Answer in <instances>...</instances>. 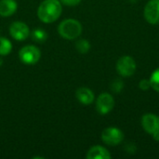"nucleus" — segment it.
<instances>
[{
    "mask_svg": "<svg viewBox=\"0 0 159 159\" xmlns=\"http://www.w3.org/2000/svg\"><path fill=\"white\" fill-rule=\"evenodd\" d=\"M12 50L11 42L6 37H0V56H7Z\"/></svg>",
    "mask_w": 159,
    "mask_h": 159,
    "instance_id": "ddd939ff",
    "label": "nucleus"
},
{
    "mask_svg": "<svg viewBox=\"0 0 159 159\" xmlns=\"http://www.w3.org/2000/svg\"><path fill=\"white\" fill-rule=\"evenodd\" d=\"M136 61L130 56H122L116 62L117 73L123 77H129L136 72Z\"/></svg>",
    "mask_w": 159,
    "mask_h": 159,
    "instance_id": "39448f33",
    "label": "nucleus"
},
{
    "mask_svg": "<svg viewBox=\"0 0 159 159\" xmlns=\"http://www.w3.org/2000/svg\"><path fill=\"white\" fill-rule=\"evenodd\" d=\"M102 142L110 146H116L120 144L124 140V133L122 130L116 127H109L102 132Z\"/></svg>",
    "mask_w": 159,
    "mask_h": 159,
    "instance_id": "20e7f679",
    "label": "nucleus"
},
{
    "mask_svg": "<svg viewBox=\"0 0 159 159\" xmlns=\"http://www.w3.org/2000/svg\"><path fill=\"white\" fill-rule=\"evenodd\" d=\"M142 126L147 133L154 134L159 130V116L152 113L143 115L142 117Z\"/></svg>",
    "mask_w": 159,
    "mask_h": 159,
    "instance_id": "1a4fd4ad",
    "label": "nucleus"
},
{
    "mask_svg": "<svg viewBox=\"0 0 159 159\" xmlns=\"http://www.w3.org/2000/svg\"><path fill=\"white\" fill-rule=\"evenodd\" d=\"M80 2H81V0H61V3H62L65 6H69V7L77 6Z\"/></svg>",
    "mask_w": 159,
    "mask_h": 159,
    "instance_id": "6ab92c4d",
    "label": "nucleus"
},
{
    "mask_svg": "<svg viewBox=\"0 0 159 159\" xmlns=\"http://www.w3.org/2000/svg\"><path fill=\"white\" fill-rule=\"evenodd\" d=\"M1 64H2V61L0 60V65H1Z\"/></svg>",
    "mask_w": 159,
    "mask_h": 159,
    "instance_id": "4be33fe9",
    "label": "nucleus"
},
{
    "mask_svg": "<svg viewBox=\"0 0 159 159\" xmlns=\"http://www.w3.org/2000/svg\"><path fill=\"white\" fill-rule=\"evenodd\" d=\"M62 7L59 0H44L38 7L37 16L45 23H51L57 20L61 15Z\"/></svg>",
    "mask_w": 159,
    "mask_h": 159,
    "instance_id": "f257e3e1",
    "label": "nucleus"
},
{
    "mask_svg": "<svg viewBox=\"0 0 159 159\" xmlns=\"http://www.w3.org/2000/svg\"><path fill=\"white\" fill-rule=\"evenodd\" d=\"M32 38L34 41L37 43H43L48 39V34L45 30L41 28H37L32 32Z\"/></svg>",
    "mask_w": 159,
    "mask_h": 159,
    "instance_id": "4468645a",
    "label": "nucleus"
},
{
    "mask_svg": "<svg viewBox=\"0 0 159 159\" xmlns=\"http://www.w3.org/2000/svg\"><path fill=\"white\" fill-rule=\"evenodd\" d=\"M9 34L13 39L17 41H23L30 35V30L28 25L22 21H14L10 24Z\"/></svg>",
    "mask_w": 159,
    "mask_h": 159,
    "instance_id": "0eeeda50",
    "label": "nucleus"
},
{
    "mask_svg": "<svg viewBox=\"0 0 159 159\" xmlns=\"http://www.w3.org/2000/svg\"><path fill=\"white\" fill-rule=\"evenodd\" d=\"M75 96H76V99L78 100V102L85 105H89V104L92 103L95 99L93 91L91 89H89V88H84V87L79 88L76 90Z\"/></svg>",
    "mask_w": 159,
    "mask_h": 159,
    "instance_id": "9b49d317",
    "label": "nucleus"
},
{
    "mask_svg": "<svg viewBox=\"0 0 159 159\" xmlns=\"http://www.w3.org/2000/svg\"><path fill=\"white\" fill-rule=\"evenodd\" d=\"M18 8V4L15 0H0V16L9 17L13 15Z\"/></svg>",
    "mask_w": 159,
    "mask_h": 159,
    "instance_id": "f8f14e48",
    "label": "nucleus"
},
{
    "mask_svg": "<svg viewBox=\"0 0 159 159\" xmlns=\"http://www.w3.org/2000/svg\"><path fill=\"white\" fill-rule=\"evenodd\" d=\"M139 88L142 90H148L151 88L150 80H148V79H143V80H141L140 83H139Z\"/></svg>",
    "mask_w": 159,
    "mask_h": 159,
    "instance_id": "a211bd4d",
    "label": "nucleus"
},
{
    "mask_svg": "<svg viewBox=\"0 0 159 159\" xmlns=\"http://www.w3.org/2000/svg\"><path fill=\"white\" fill-rule=\"evenodd\" d=\"M86 157L88 159H110L112 156L106 148L101 145H95L88 151Z\"/></svg>",
    "mask_w": 159,
    "mask_h": 159,
    "instance_id": "9d476101",
    "label": "nucleus"
},
{
    "mask_svg": "<svg viewBox=\"0 0 159 159\" xmlns=\"http://www.w3.org/2000/svg\"><path fill=\"white\" fill-rule=\"evenodd\" d=\"M126 151L128 153H131V154H134L135 151H136V146L133 144V143H128L127 146H126Z\"/></svg>",
    "mask_w": 159,
    "mask_h": 159,
    "instance_id": "aec40b11",
    "label": "nucleus"
},
{
    "mask_svg": "<svg viewBox=\"0 0 159 159\" xmlns=\"http://www.w3.org/2000/svg\"><path fill=\"white\" fill-rule=\"evenodd\" d=\"M143 16L150 24H159V0H150L146 4Z\"/></svg>",
    "mask_w": 159,
    "mask_h": 159,
    "instance_id": "6e6552de",
    "label": "nucleus"
},
{
    "mask_svg": "<svg viewBox=\"0 0 159 159\" xmlns=\"http://www.w3.org/2000/svg\"><path fill=\"white\" fill-rule=\"evenodd\" d=\"M152 135H153V139H154L155 141L159 142V130L158 131H157V132H155V133L152 134Z\"/></svg>",
    "mask_w": 159,
    "mask_h": 159,
    "instance_id": "412c9836",
    "label": "nucleus"
},
{
    "mask_svg": "<svg viewBox=\"0 0 159 159\" xmlns=\"http://www.w3.org/2000/svg\"><path fill=\"white\" fill-rule=\"evenodd\" d=\"M75 48L78 52L85 54V53L89 52V50L90 49V43L87 39H79L75 43Z\"/></svg>",
    "mask_w": 159,
    "mask_h": 159,
    "instance_id": "2eb2a0df",
    "label": "nucleus"
},
{
    "mask_svg": "<svg viewBox=\"0 0 159 159\" xmlns=\"http://www.w3.org/2000/svg\"><path fill=\"white\" fill-rule=\"evenodd\" d=\"M151 88H153L157 92L159 93V68L156 69L150 76Z\"/></svg>",
    "mask_w": 159,
    "mask_h": 159,
    "instance_id": "dca6fc26",
    "label": "nucleus"
},
{
    "mask_svg": "<svg viewBox=\"0 0 159 159\" xmlns=\"http://www.w3.org/2000/svg\"><path fill=\"white\" fill-rule=\"evenodd\" d=\"M115 107L114 97L110 93H102L96 101V110L100 115H107Z\"/></svg>",
    "mask_w": 159,
    "mask_h": 159,
    "instance_id": "423d86ee",
    "label": "nucleus"
},
{
    "mask_svg": "<svg viewBox=\"0 0 159 159\" xmlns=\"http://www.w3.org/2000/svg\"><path fill=\"white\" fill-rule=\"evenodd\" d=\"M82 24L75 19L62 20L58 26V33L61 37L67 40L76 39L82 33Z\"/></svg>",
    "mask_w": 159,
    "mask_h": 159,
    "instance_id": "f03ea898",
    "label": "nucleus"
},
{
    "mask_svg": "<svg viewBox=\"0 0 159 159\" xmlns=\"http://www.w3.org/2000/svg\"><path fill=\"white\" fill-rule=\"evenodd\" d=\"M41 57L40 50L33 45H27L20 49L19 58L20 61L27 65H34L38 62Z\"/></svg>",
    "mask_w": 159,
    "mask_h": 159,
    "instance_id": "7ed1b4c3",
    "label": "nucleus"
},
{
    "mask_svg": "<svg viewBox=\"0 0 159 159\" xmlns=\"http://www.w3.org/2000/svg\"><path fill=\"white\" fill-rule=\"evenodd\" d=\"M123 89H124V83L121 79H116L111 84V89L115 93H120Z\"/></svg>",
    "mask_w": 159,
    "mask_h": 159,
    "instance_id": "f3484780",
    "label": "nucleus"
}]
</instances>
